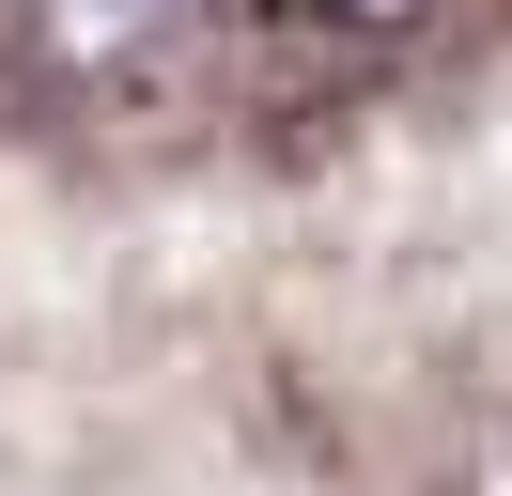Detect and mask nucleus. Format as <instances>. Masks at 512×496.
Listing matches in <instances>:
<instances>
[{"label": "nucleus", "instance_id": "f257e3e1", "mask_svg": "<svg viewBox=\"0 0 512 496\" xmlns=\"http://www.w3.org/2000/svg\"><path fill=\"white\" fill-rule=\"evenodd\" d=\"M78 31H156V16H187V0H63Z\"/></svg>", "mask_w": 512, "mask_h": 496}, {"label": "nucleus", "instance_id": "f03ea898", "mask_svg": "<svg viewBox=\"0 0 512 496\" xmlns=\"http://www.w3.org/2000/svg\"><path fill=\"white\" fill-rule=\"evenodd\" d=\"M295 16H419V0H295Z\"/></svg>", "mask_w": 512, "mask_h": 496}]
</instances>
